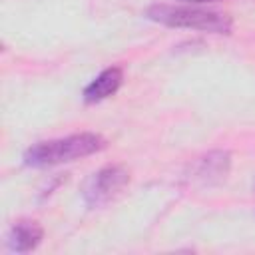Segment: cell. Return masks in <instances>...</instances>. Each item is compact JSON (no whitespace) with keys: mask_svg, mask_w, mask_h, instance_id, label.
Returning <instances> with one entry per match:
<instances>
[{"mask_svg":"<svg viewBox=\"0 0 255 255\" xmlns=\"http://www.w3.org/2000/svg\"><path fill=\"white\" fill-rule=\"evenodd\" d=\"M108 145V141L94 131H82L72 133L66 137L46 139L30 145L24 151V163L28 167H54L60 163H68L80 157H88L92 153L102 151Z\"/></svg>","mask_w":255,"mask_h":255,"instance_id":"6da1fadb","label":"cell"},{"mask_svg":"<svg viewBox=\"0 0 255 255\" xmlns=\"http://www.w3.org/2000/svg\"><path fill=\"white\" fill-rule=\"evenodd\" d=\"M145 18L169 28H187L211 34H229L233 30L231 16L213 10H201L193 6H169L153 4L145 10Z\"/></svg>","mask_w":255,"mask_h":255,"instance_id":"7a4b0ae2","label":"cell"},{"mask_svg":"<svg viewBox=\"0 0 255 255\" xmlns=\"http://www.w3.org/2000/svg\"><path fill=\"white\" fill-rule=\"evenodd\" d=\"M129 183V171L124 165H106L92 173L84 183L82 197L88 207H102L116 199Z\"/></svg>","mask_w":255,"mask_h":255,"instance_id":"3957f363","label":"cell"},{"mask_svg":"<svg viewBox=\"0 0 255 255\" xmlns=\"http://www.w3.org/2000/svg\"><path fill=\"white\" fill-rule=\"evenodd\" d=\"M231 169V153L227 149H213L197 159L191 177L201 185H215L227 177Z\"/></svg>","mask_w":255,"mask_h":255,"instance_id":"277c9868","label":"cell"},{"mask_svg":"<svg viewBox=\"0 0 255 255\" xmlns=\"http://www.w3.org/2000/svg\"><path fill=\"white\" fill-rule=\"evenodd\" d=\"M124 82V70L120 66H110L102 70L86 88H84V102L86 104H98L114 96Z\"/></svg>","mask_w":255,"mask_h":255,"instance_id":"5b68a950","label":"cell"},{"mask_svg":"<svg viewBox=\"0 0 255 255\" xmlns=\"http://www.w3.org/2000/svg\"><path fill=\"white\" fill-rule=\"evenodd\" d=\"M44 239V227L32 219L16 221L8 231V247L14 253H30Z\"/></svg>","mask_w":255,"mask_h":255,"instance_id":"8992f818","label":"cell"},{"mask_svg":"<svg viewBox=\"0 0 255 255\" xmlns=\"http://www.w3.org/2000/svg\"><path fill=\"white\" fill-rule=\"evenodd\" d=\"M181 2H187V4H209V2H217V0H181Z\"/></svg>","mask_w":255,"mask_h":255,"instance_id":"52a82bcc","label":"cell"},{"mask_svg":"<svg viewBox=\"0 0 255 255\" xmlns=\"http://www.w3.org/2000/svg\"><path fill=\"white\" fill-rule=\"evenodd\" d=\"M251 187H253V193H255V177H253V183H251Z\"/></svg>","mask_w":255,"mask_h":255,"instance_id":"ba28073f","label":"cell"}]
</instances>
